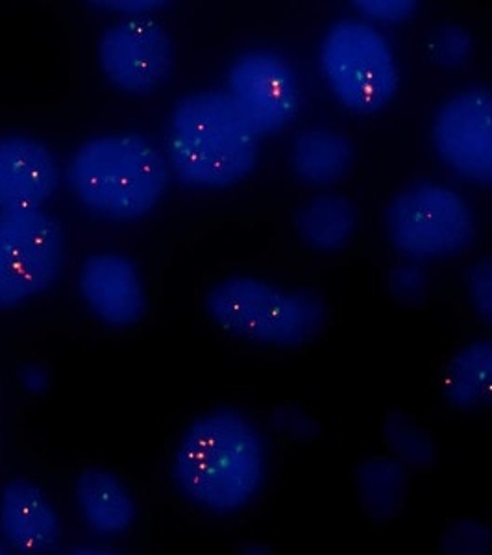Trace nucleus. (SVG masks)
<instances>
[{"label": "nucleus", "instance_id": "nucleus-27", "mask_svg": "<svg viewBox=\"0 0 492 555\" xmlns=\"http://www.w3.org/2000/svg\"><path fill=\"white\" fill-rule=\"evenodd\" d=\"M20 382L28 395L38 397V395H44L49 389L51 376H49V371L44 366L26 365L21 369Z\"/></svg>", "mask_w": 492, "mask_h": 555}, {"label": "nucleus", "instance_id": "nucleus-13", "mask_svg": "<svg viewBox=\"0 0 492 555\" xmlns=\"http://www.w3.org/2000/svg\"><path fill=\"white\" fill-rule=\"evenodd\" d=\"M0 535L21 555H47L62 541V520L47 492L28 478L0 491Z\"/></svg>", "mask_w": 492, "mask_h": 555}, {"label": "nucleus", "instance_id": "nucleus-2", "mask_svg": "<svg viewBox=\"0 0 492 555\" xmlns=\"http://www.w3.org/2000/svg\"><path fill=\"white\" fill-rule=\"evenodd\" d=\"M167 156L185 188L230 190L256 169L259 135L226 91H193L172 107Z\"/></svg>", "mask_w": 492, "mask_h": 555}, {"label": "nucleus", "instance_id": "nucleus-16", "mask_svg": "<svg viewBox=\"0 0 492 555\" xmlns=\"http://www.w3.org/2000/svg\"><path fill=\"white\" fill-rule=\"evenodd\" d=\"M360 214L348 196L322 191L311 196L295 214V232L313 253L345 250L355 235Z\"/></svg>", "mask_w": 492, "mask_h": 555}, {"label": "nucleus", "instance_id": "nucleus-20", "mask_svg": "<svg viewBox=\"0 0 492 555\" xmlns=\"http://www.w3.org/2000/svg\"><path fill=\"white\" fill-rule=\"evenodd\" d=\"M428 54L442 69H459L474 54V39L465 26L442 23L428 38Z\"/></svg>", "mask_w": 492, "mask_h": 555}, {"label": "nucleus", "instance_id": "nucleus-22", "mask_svg": "<svg viewBox=\"0 0 492 555\" xmlns=\"http://www.w3.org/2000/svg\"><path fill=\"white\" fill-rule=\"evenodd\" d=\"M387 291L404 308H420L428 300L429 278L420 263L402 261L387 272Z\"/></svg>", "mask_w": 492, "mask_h": 555}, {"label": "nucleus", "instance_id": "nucleus-5", "mask_svg": "<svg viewBox=\"0 0 492 555\" xmlns=\"http://www.w3.org/2000/svg\"><path fill=\"white\" fill-rule=\"evenodd\" d=\"M384 228L392 250L420 266L461 256L478 237L467 198L433 180H417L398 191L384 211Z\"/></svg>", "mask_w": 492, "mask_h": 555}, {"label": "nucleus", "instance_id": "nucleus-8", "mask_svg": "<svg viewBox=\"0 0 492 555\" xmlns=\"http://www.w3.org/2000/svg\"><path fill=\"white\" fill-rule=\"evenodd\" d=\"M226 93L259 138L284 132L300 112L297 73L272 49L241 52L228 67Z\"/></svg>", "mask_w": 492, "mask_h": 555}, {"label": "nucleus", "instance_id": "nucleus-11", "mask_svg": "<svg viewBox=\"0 0 492 555\" xmlns=\"http://www.w3.org/2000/svg\"><path fill=\"white\" fill-rule=\"evenodd\" d=\"M78 291L89 313L107 328H132L148 310L140 269L125 254L96 253L83 259Z\"/></svg>", "mask_w": 492, "mask_h": 555}, {"label": "nucleus", "instance_id": "nucleus-17", "mask_svg": "<svg viewBox=\"0 0 492 555\" xmlns=\"http://www.w3.org/2000/svg\"><path fill=\"white\" fill-rule=\"evenodd\" d=\"M442 397L457 411L492 408V339L468 343L450 358Z\"/></svg>", "mask_w": 492, "mask_h": 555}, {"label": "nucleus", "instance_id": "nucleus-23", "mask_svg": "<svg viewBox=\"0 0 492 555\" xmlns=\"http://www.w3.org/2000/svg\"><path fill=\"white\" fill-rule=\"evenodd\" d=\"M353 7L361 20L371 25L400 26L413 20L418 12L415 0H358Z\"/></svg>", "mask_w": 492, "mask_h": 555}, {"label": "nucleus", "instance_id": "nucleus-7", "mask_svg": "<svg viewBox=\"0 0 492 555\" xmlns=\"http://www.w3.org/2000/svg\"><path fill=\"white\" fill-rule=\"evenodd\" d=\"M64 261V228L51 214L43 208L0 211V311L51 289Z\"/></svg>", "mask_w": 492, "mask_h": 555}, {"label": "nucleus", "instance_id": "nucleus-12", "mask_svg": "<svg viewBox=\"0 0 492 555\" xmlns=\"http://www.w3.org/2000/svg\"><path fill=\"white\" fill-rule=\"evenodd\" d=\"M57 188L60 164L51 146L26 133H0V211L43 208Z\"/></svg>", "mask_w": 492, "mask_h": 555}, {"label": "nucleus", "instance_id": "nucleus-6", "mask_svg": "<svg viewBox=\"0 0 492 555\" xmlns=\"http://www.w3.org/2000/svg\"><path fill=\"white\" fill-rule=\"evenodd\" d=\"M319 67L335 101L355 115L386 109L400 89L397 57L379 28L363 20H339L319 47Z\"/></svg>", "mask_w": 492, "mask_h": 555}, {"label": "nucleus", "instance_id": "nucleus-10", "mask_svg": "<svg viewBox=\"0 0 492 555\" xmlns=\"http://www.w3.org/2000/svg\"><path fill=\"white\" fill-rule=\"evenodd\" d=\"M431 141L455 177L492 188L491 89H463L442 102L431 125Z\"/></svg>", "mask_w": 492, "mask_h": 555}, {"label": "nucleus", "instance_id": "nucleus-19", "mask_svg": "<svg viewBox=\"0 0 492 555\" xmlns=\"http://www.w3.org/2000/svg\"><path fill=\"white\" fill-rule=\"evenodd\" d=\"M381 436L392 460L410 473H426L436 467L437 447L428 429L402 411H389L381 426Z\"/></svg>", "mask_w": 492, "mask_h": 555}, {"label": "nucleus", "instance_id": "nucleus-29", "mask_svg": "<svg viewBox=\"0 0 492 555\" xmlns=\"http://www.w3.org/2000/svg\"><path fill=\"white\" fill-rule=\"evenodd\" d=\"M67 555H122L117 554L114 550H102V548H78L75 552H70Z\"/></svg>", "mask_w": 492, "mask_h": 555}, {"label": "nucleus", "instance_id": "nucleus-3", "mask_svg": "<svg viewBox=\"0 0 492 555\" xmlns=\"http://www.w3.org/2000/svg\"><path fill=\"white\" fill-rule=\"evenodd\" d=\"M67 182L91 214L106 221H140L161 203L169 165L141 133H104L76 149Z\"/></svg>", "mask_w": 492, "mask_h": 555}, {"label": "nucleus", "instance_id": "nucleus-25", "mask_svg": "<svg viewBox=\"0 0 492 555\" xmlns=\"http://www.w3.org/2000/svg\"><path fill=\"white\" fill-rule=\"evenodd\" d=\"M465 285L474 313L492 326V256L480 259L468 269Z\"/></svg>", "mask_w": 492, "mask_h": 555}, {"label": "nucleus", "instance_id": "nucleus-15", "mask_svg": "<svg viewBox=\"0 0 492 555\" xmlns=\"http://www.w3.org/2000/svg\"><path fill=\"white\" fill-rule=\"evenodd\" d=\"M75 499L83 522L95 535H122L138 517L132 492L117 474L104 468H86L78 474Z\"/></svg>", "mask_w": 492, "mask_h": 555}, {"label": "nucleus", "instance_id": "nucleus-9", "mask_svg": "<svg viewBox=\"0 0 492 555\" xmlns=\"http://www.w3.org/2000/svg\"><path fill=\"white\" fill-rule=\"evenodd\" d=\"M106 82L120 93L146 96L164 88L177 65L171 34L148 17L107 26L96 47Z\"/></svg>", "mask_w": 492, "mask_h": 555}, {"label": "nucleus", "instance_id": "nucleus-18", "mask_svg": "<svg viewBox=\"0 0 492 555\" xmlns=\"http://www.w3.org/2000/svg\"><path fill=\"white\" fill-rule=\"evenodd\" d=\"M361 509L376 524H387L404 512L410 470L392 457H366L353 473Z\"/></svg>", "mask_w": 492, "mask_h": 555}, {"label": "nucleus", "instance_id": "nucleus-24", "mask_svg": "<svg viewBox=\"0 0 492 555\" xmlns=\"http://www.w3.org/2000/svg\"><path fill=\"white\" fill-rule=\"evenodd\" d=\"M272 428L295 442H313L321 436V424L298 405H280L272 411Z\"/></svg>", "mask_w": 492, "mask_h": 555}, {"label": "nucleus", "instance_id": "nucleus-28", "mask_svg": "<svg viewBox=\"0 0 492 555\" xmlns=\"http://www.w3.org/2000/svg\"><path fill=\"white\" fill-rule=\"evenodd\" d=\"M239 555H274V552L266 544L248 543L241 548Z\"/></svg>", "mask_w": 492, "mask_h": 555}, {"label": "nucleus", "instance_id": "nucleus-14", "mask_svg": "<svg viewBox=\"0 0 492 555\" xmlns=\"http://www.w3.org/2000/svg\"><path fill=\"white\" fill-rule=\"evenodd\" d=\"M355 149L347 133L332 127H310L290 143L293 177L310 190L328 191L352 172Z\"/></svg>", "mask_w": 492, "mask_h": 555}, {"label": "nucleus", "instance_id": "nucleus-26", "mask_svg": "<svg viewBox=\"0 0 492 555\" xmlns=\"http://www.w3.org/2000/svg\"><path fill=\"white\" fill-rule=\"evenodd\" d=\"M89 7L99 8L102 12L117 13L125 20H141V17H148L151 13L164 10L169 4L161 0H99V2H89Z\"/></svg>", "mask_w": 492, "mask_h": 555}, {"label": "nucleus", "instance_id": "nucleus-4", "mask_svg": "<svg viewBox=\"0 0 492 555\" xmlns=\"http://www.w3.org/2000/svg\"><path fill=\"white\" fill-rule=\"evenodd\" d=\"M204 308L211 322L232 337L284 350L308 347L329 322L328 302L319 291L285 289L248 274L211 285Z\"/></svg>", "mask_w": 492, "mask_h": 555}, {"label": "nucleus", "instance_id": "nucleus-1", "mask_svg": "<svg viewBox=\"0 0 492 555\" xmlns=\"http://www.w3.org/2000/svg\"><path fill=\"white\" fill-rule=\"evenodd\" d=\"M269 474V444L245 411L215 408L183 431L171 478L183 499L215 515L243 512L258 499Z\"/></svg>", "mask_w": 492, "mask_h": 555}, {"label": "nucleus", "instance_id": "nucleus-30", "mask_svg": "<svg viewBox=\"0 0 492 555\" xmlns=\"http://www.w3.org/2000/svg\"><path fill=\"white\" fill-rule=\"evenodd\" d=\"M0 555H13L12 550L7 548L4 544H0Z\"/></svg>", "mask_w": 492, "mask_h": 555}, {"label": "nucleus", "instance_id": "nucleus-21", "mask_svg": "<svg viewBox=\"0 0 492 555\" xmlns=\"http://www.w3.org/2000/svg\"><path fill=\"white\" fill-rule=\"evenodd\" d=\"M442 555H489L492 550V530L476 518H459L442 531Z\"/></svg>", "mask_w": 492, "mask_h": 555}]
</instances>
